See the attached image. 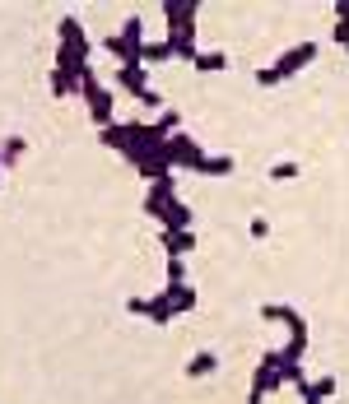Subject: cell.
<instances>
[{"label": "cell", "instance_id": "1", "mask_svg": "<svg viewBox=\"0 0 349 404\" xmlns=\"http://www.w3.org/2000/svg\"><path fill=\"white\" fill-rule=\"evenodd\" d=\"M209 367H214V358H209V354H205V358H196V363H191V372H196V376H200V372H209Z\"/></svg>", "mask_w": 349, "mask_h": 404}]
</instances>
